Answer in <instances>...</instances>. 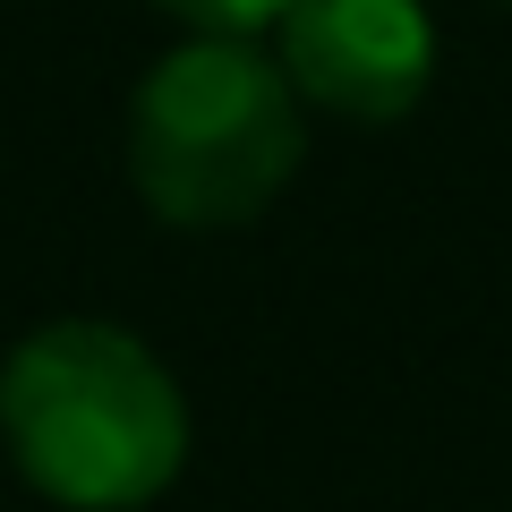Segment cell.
Here are the masks:
<instances>
[{
	"label": "cell",
	"mask_w": 512,
	"mask_h": 512,
	"mask_svg": "<svg viewBox=\"0 0 512 512\" xmlns=\"http://www.w3.org/2000/svg\"><path fill=\"white\" fill-rule=\"evenodd\" d=\"M154 9H171L188 35H256V26H274L291 0H154Z\"/></svg>",
	"instance_id": "cell-4"
},
{
	"label": "cell",
	"mask_w": 512,
	"mask_h": 512,
	"mask_svg": "<svg viewBox=\"0 0 512 512\" xmlns=\"http://www.w3.org/2000/svg\"><path fill=\"white\" fill-rule=\"evenodd\" d=\"M0 436L35 495L69 512H137L188 461V393L137 333L60 316L0 367Z\"/></svg>",
	"instance_id": "cell-1"
},
{
	"label": "cell",
	"mask_w": 512,
	"mask_h": 512,
	"mask_svg": "<svg viewBox=\"0 0 512 512\" xmlns=\"http://www.w3.org/2000/svg\"><path fill=\"white\" fill-rule=\"evenodd\" d=\"M274 26L291 94L333 120H402L436 77V26L419 0H291Z\"/></svg>",
	"instance_id": "cell-3"
},
{
	"label": "cell",
	"mask_w": 512,
	"mask_h": 512,
	"mask_svg": "<svg viewBox=\"0 0 512 512\" xmlns=\"http://www.w3.org/2000/svg\"><path fill=\"white\" fill-rule=\"evenodd\" d=\"M308 120L256 35H188L128 103V180L171 231L256 222L299 171Z\"/></svg>",
	"instance_id": "cell-2"
}]
</instances>
